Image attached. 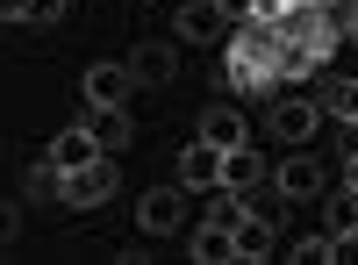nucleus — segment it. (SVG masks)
Segmentation results:
<instances>
[{
  "mask_svg": "<svg viewBox=\"0 0 358 265\" xmlns=\"http://www.w3.org/2000/svg\"><path fill=\"white\" fill-rule=\"evenodd\" d=\"M344 187H351V194H358V158H344Z\"/></svg>",
  "mask_w": 358,
  "mask_h": 265,
  "instance_id": "obj_23",
  "label": "nucleus"
},
{
  "mask_svg": "<svg viewBox=\"0 0 358 265\" xmlns=\"http://www.w3.org/2000/svg\"><path fill=\"white\" fill-rule=\"evenodd\" d=\"M322 36H330V50L344 36H358V8H344V0H322Z\"/></svg>",
  "mask_w": 358,
  "mask_h": 265,
  "instance_id": "obj_19",
  "label": "nucleus"
},
{
  "mask_svg": "<svg viewBox=\"0 0 358 265\" xmlns=\"http://www.w3.org/2000/svg\"><path fill=\"white\" fill-rule=\"evenodd\" d=\"M50 158L65 165V172H79V165H94V158H108V151H101V136L86 129V122H72V129H57V136H50Z\"/></svg>",
  "mask_w": 358,
  "mask_h": 265,
  "instance_id": "obj_9",
  "label": "nucleus"
},
{
  "mask_svg": "<svg viewBox=\"0 0 358 265\" xmlns=\"http://www.w3.org/2000/svg\"><path fill=\"white\" fill-rule=\"evenodd\" d=\"M0 15H8V22H29V29H50L57 15H65V0H0Z\"/></svg>",
  "mask_w": 358,
  "mask_h": 265,
  "instance_id": "obj_17",
  "label": "nucleus"
},
{
  "mask_svg": "<svg viewBox=\"0 0 358 265\" xmlns=\"http://www.w3.org/2000/svg\"><path fill=\"white\" fill-rule=\"evenodd\" d=\"M79 122L101 136V151H122V143H129V108H86Z\"/></svg>",
  "mask_w": 358,
  "mask_h": 265,
  "instance_id": "obj_13",
  "label": "nucleus"
},
{
  "mask_svg": "<svg viewBox=\"0 0 358 265\" xmlns=\"http://www.w3.org/2000/svg\"><path fill=\"white\" fill-rule=\"evenodd\" d=\"M294 258H301V265H330V229H322V237H301Z\"/></svg>",
  "mask_w": 358,
  "mask_h": 265,
  "instance_id": "obj_21",
  "label": "nucleus"
},
{
  "mask_svg": "<svg viewBox=\"0 0 358 265\" xmlns=\"http://www.w3.org/2000/svg\"><path fill=\"white\" fill-rule=\"evenodd\" d=\"M222 187L236 194H258V187H273V165H265L251 143H236V151H222Z\"/></svg>",
  "mask_w": 358,
  "mask_h": 265,
  "instance_id": "obj_8",
  "label": "nucleus"
},
{
  "mask_svg": "<svg viewBox=\"0 0 358 265\" xmlns=\"http://www.w3.org/2000/svg\"><path fill=\"white\" fill-rule=\"evenodd\" d=\"M194 258H201V265H229V258H236V229L201 222V229H194Z\"/></svg>",
  "mask_w": 358,
  "mask_h": 265,
  "instance_id": "obj_14",
  "label": "nucleus"
},
{
  "mask_svg": "<svg viewBox=\"0 0 358 265\" xmlns=\"http://www.w3.org/2000/svg\"><path fill=\"white\" fill-rule=\"evenodd\" d=\"M222 29H229V15L215 8V0H187V8H179V36L187 43H215Z\"/></svg>",
  "mask_w": 358,
  "mask_h": 265,
  "instance_id": "obj_11",
  "label": "nucleus"
},
{
  "mask_svg": "<svg viewBox=\"0 0 358 265\" xmlns=\"http://www.w3.org/2000/svg\"><path fill=\"white\" fill-rule=\"evenodd\" d=\"M273 187H280V201H315L322 194V165L308 151H294L287 165H273Z\"/></svg>",
  "mask_w": 358,
  "mask_h": 265,
  "instance_id": "obj_7",
  "label": "nucleus"
},
{
  "mask_svg": "<svg viewBox=\"0 0 358 265\" xmlns=\"http://www.w3.org/2000/svg\"><path fill=\"white\" fill-rule=\"evenodd\" d=\"M179 187H222V143H208V136H194L187 151H179Z\"/></svg>",
  "mask_w": 358,
  "mask_h": 265,
  "instance_id": "obj_6",
  "label": "nucleus"
},
{
  "mask_svg": "<svg viewBox=\"0 0 358 265\" xmlns=\"http://www.w3.org/2000/svg\"><path fill=\"white\" fill-rule=\"evenodd\" d=\"M322 115H330L322 101H301V94H280V101H273V115H265V122H273V136H280V143H308Z\"/></svg>",
  "mask_w": 358,
  "mask_h": 265,
  "instance_id": "obj_3",
  "label": "nucleus"
},
{
  "mask_svg": "<svg viewBox=\"0 0 358 265\" xmlns=\"http://www.w3.org/2000/svg\"><path fill=\"white\" fill-rule=\"evenodd\" d=\"M222 79L236 86V94H265L280 72H273V50H258L251 36H236V50H229V65H222Z\"/></svg>",
  "mask_w": 358,
  "mask_h": 265,
  "instance_id": "obj_2",
  "label": "nucleus"
},
{
  "mask_svg": "<svg viewBox=\"0 0 358 265\" xmlns=\"http://www.w3.org/2000/svg\"><path fill=\"white\" fill-rule=\"evenodd\" d=\"M351 237H358V229H351Z\"/></svg>",
  "mask_w": 358,
  "mask_h": 265,
  "instance_id": "obj_25",
  "label": "nucleus"
},
{
  "mask_svg": "<svg viewBox=\"0 0 358 265\" xmlns=\"http://www.w3.org/2000/svg\"><path fill=\"white\" fill-rule=\"evenodd\" d=\"M344 158H358V122H344Z\"/></svg>",
  "mask_w": 358,
  "mask_h": 265,
  "instance_id": "obj_22",
  "label": "nucleus"
},
{
  "mask_svg": "<svg viewBox=\"0 0 358 265\" xmlns=\"http://www.w3.org/2000/svg\"><path fill=\"white\" fill-rule=\"evenodd\" d=\"M273 251V215H236V258H265Z\"/></svg>",
  "mask_w": 358,
  "mask_h": 265,
  "instance_id": "obj_16",
  "label": "nucleus"
},
{
  "mask_svg": "<svg viewBox=\"0 0 358 265\" xmlns=\"http://www.w3.org/2000/svg\"><path fill=\"white\" fill-rule=\"evenodd\" d=\"M322 108L337 115V122H358V79H322V94H315Z\"/></svg>",
  "mask_w": 358,
  "mask_h": 265,
  "instance_id": "obj_18",
  "label": "nucleus"
},
{
  "mask_svg": "<svg viewBox=\"0 0 358 265\" xmlns=\"http://www.w3.org/2000/svg\"><path fill=\"white\" fill-rule=\"evenodd\" d=\"M115 187H122V172H115V151H108V158H94V165L65 172V208H101Z\"/></svg>",
  "mask_w": 358,
  "mask_h": 265,
  "instance_id": "obj_1",
  "label": "nucleus"
},
{
  "mask_svg": "<svg viewBox=\"0 0 358 265\" xmlns=\"http://www.w3.org/2000/svg\"><path fill=\"white\" fill-rule=\"evenodd\" d=\"M22 194L29 201H65V165L43 151V165H22Z\"/></svg>",
  "mask_w": 358,
  "mask_h": 265,
  "instance_id": "obj_12",
  "label": "nucleus"
},
{
  "mask_svg": "<svg viewBox=\"0 0 358 265\" xmlns=\"http://www.w3.org/2000/svg\"><path fill=\"white\" fill-rule=\"evenodd\" d=\"M344 8H358V0H344Z\"/></svg>",
  "mask_w": 358,
  "mask_h": 265,
  "instance_id": "obj_24",
  "label": "nucleus"
},
{
  "mask_svg": "<svg viewBox=\"0 0 358 265\" xmlns=\"http://www.w3.org/2000/svg\"><path fill=\"white\" fill-rule=\"evenodd\" d=\"M129 86H136L129 65H86L79 94H86V108H129Z\"/></svg>",
  "mask_w": 358,
  "mask_h": 265,
  "instance_id": "obj_5",
  "label": "nucleus"
},
{
  "mask_svg": "<svg viewBox=\"0 0 358 265\" xmlns=\"http://www.w3.org/2000/svg\"><path fill=\"white\" fill-rule=\"evenodd\" d=\"M201 136H208V143H222V151H236V143H251L244 115H229V108H208V115H201Z\"/></svg>",
  "mask_w": 358,
  "mask_h": 265,
  "instance_id": "obj_15",
  "label": "nucleus"
},
{
  "mask_svg": "<svg viewBox=\"0 0 358 265\" xmlns=\"http://www.w3.org/2000/svg\"><path fill=\"white\" fill-rule=\"evenodd\" d=\"M322 229H330V237H351V229H358V194H351V187L322 208Z\"/></svg>",
  "mask_w": 358,
  "mask_h": 265,
  "instance_id": "obj_20",
  "label": "nucleus"
},
{
  "mask_svg": "<svg viewBox=\"0 0 358 265\" xmlns=\"http://www.w3.org/2000/svg\"><path fill=\"white\" fill-rule=\"evenodd\" d=\"M136 222L151 229V237H172V229H187V187H151L136 201Z\"/></svg>",
  "mask_w": 358,
  "mask_h": 265,
  "instance_id": "obj_4",
  "label": "nucleus"
},
{
  "mask_svg": "<svg viewBox=\"0 0 358 265\" xmlns=\"http://www.w3.org/2000/svg\"><path fill=\"white\" fill-rule=\"evenodd\" d=\"M129 72H136V86H172L179 79V57H172V43H136Z\"/></svg>",
  "mask_w": 358,
  "mask_h": 265,
  "instance_id": "obj_10",
  "label": "nucleus"
}]
</instances>
